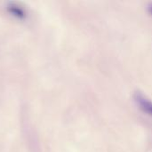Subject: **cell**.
Here are the masks:
<instances>
[{"mask_svg":"<svg viewBox=\"0 0 152 152\" xmlns=\"http://www.w3.org/2000/svg\"><path fill=\"white\" fill-rule=\"evenodd\" d=\"M134 99L136 102L139 104L140 108L149 115L152 116V102L150 101L147 97H145L141 93H136L134 95Z\"/></svg>","mask_w":152,"mask_h":152,"instance_id":"6da1fadb","label":"cell"},{"mask_svg":"<svg viewBox=\"0 0 152 152\" xmlns=\"http://www.w3.org/2000/svg\"><path fill=\"white\" fill-rule=\"evenodd\" d=\"M150 11H151V12L152 13V6H151V8H150Z\"/></svg>","mask_w":152,"mask_h":152,"instance_id":"7a4b0ae2","label":"cell"}]
</instances>
